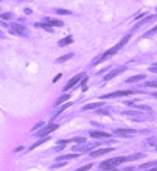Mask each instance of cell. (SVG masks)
<instances>
[{
  "label": "cell",
  "mask_w": 157,
  "mask_h": 171,
  "mask_svg": "<svg viewBox=\"0 0 157 171\" xmlns=\"http://www.w3.org/2000/svg\"><path fill=\"white\" fill-rule=\"evenodd\" d=\"M128 157H115V159H111V160H106V162L101 163V170H106V171H113L115 166H118L120 163L126 162Z\"/></svg>",
  "instance_id": "obj_1"
},
{
  "label": "cell",
  "mask_w": 157,
  "mask_h": 171,
  "mask_svg": "<svg viewBox=\"0 0 157 171\" xmlns=\"http://www.w3.org/2000/svg\"><path fill=\"white\" fill-rule=\"evenodd\" d=\"M129 37H131V34H128V36H126V37H125V39H123V41H121V42H120V44H117L115 47H112V48H111V50H109V51H106V53L103 55V56H101V59H100L98 62H101V61H106V59H108V58H111V56H113V55H115L117 51H118L120 48H121L123 45H125L126 42L129 41ZM95 64H96V62H95Z\"/></svg>",
  "instance_id": "obj_2"
},
{
  "label": "cell",
  "mask_w": 157,
  "mask_h": 171,
  "mask_svg": "<svg viewBox=\"0 0 157 171\" xmlns=\"http://www.w3.org/2000/svg\"><path fill=\"white\" fill-rule=\"evenodd\" d=\"M134 92L132 90H118V92H112V93H108L101 98H117V97H128V95H132Z\"/></svg>",
  "instance_id": "obj_3"
},
{
  "label": "cell",
  "mask_w": 157,
  "mask_h": 171,
  "mask_svg": "<svg viewBox=\"0 0 157 171\" xmlns=\"http://www.w3.org/2000/svg\"><path fill=\"white\" fill-rule=\"evenodd\" d=\"M113 134H117L120 137H132L135 134V131L134 129H115Z\"/></svg>",
  "instance_id": "obj_4"
},
{
  "label": "cell",
  "mask_w": 157,
  "mask_h": 171,
  "mask_svg": "<svg viewBox=\"0 0 157 171\" xmlns=\"http://www.w3.org/2000/svg\"><path fill=\"white\" fill-rule=\"evenodd\" d=\"M55 129H58V124H56V123H51V124H48L47 128H44L41 132H38V135H47V134L53 132Z\"/></svg>",
  "instance_id": "obj_5"
},
{
  "label": "cell",
  "mask_w": 157,
  "mask_h": 171,
  "mask_svg": "<svg viewBox=\"0 0 157 171\" xmlns=\"http://www.w3.org/2000/svg\"><path fill=\"white\" fill-rule=\"evenodd\" d=\"M112 149H113V148H101V149L92 151V153H90V156H92V157H100V156H103V154H108V153H111Z\"/></svg>",
  "instance_id": "obj_6"
},
{
  "label": "cell",
  "mask_w": 157,
  "mask_h": 171,
  "mask_svg": "<svg viewBox=\"0 0 157 171\" xmlns=\"http://www.w3.org/2000/svg\"><path fill=\"white\" fill-rule=\"evenodd\" d=\"M90 137H92V139H108L109 134L103 132V131H92V132H90Z\"/></svg>",
  "instance_id": "obj_7"
},
{
  "label": "cell",
  "mask_w": 157,
  "mask_h": 171,
  "mask_svg": "<svg viewBox=\"0 0 157 171\" xmlns=\"http://www.w3.org/2000/svg\"><path fill=\"white\" fill-rule=\"evenodd\" d=\"M79 80H81V75H76V76H73V78H72V80H70V81H69V83H67V85H65V87H64V90H65V92H67V90H69V89H72V87H73V85H75L76 83H78V81H79Z\"/></svg>",
  "instance_id": "obj_8"
},
{
  "label": "cell",
  "mask_w": 157,
  "mask_h": 171,
  "mask_svg": "<svg viewBox=\"0 0 157 171\" xmlns=\"http://www.w3.org/2000/svg\"><path fill=\"white\" fill-rule=\"evenodd\" d=\"M13 33H16V34H20V36H26V30L20 27V25H14V27L11 28Z\"/></svg>",
  "instance_id": "obj_9"
},
{
  "label": "cell",
  "mask_w": 157,
  "mask_h": 171,
  "mask_svg": "<svg viewBox=\"0 0 157 171\" xmlns=\"http://www.w3.org/2000/svg\"><path fill=\"white\" fill-rule=\"evenodd\" d=\"M103 106V101H100V103H90V104H86L84 107H82V110H90V109H98V107Z\"/></svg>",
  "instance_id": "obj_10"
},
{
  "label": "cell",
  "mask_w": 157,
  "mask_h": 171,
  "mask_svg": "<svg viewBox=\"0 0 157 171\" xmlns=\"http://www.w3.org/2000/svg\"><path fill=\"white\" fill-rule=\"evenodd\" d=\"M123 70H125V67H121V68H117V70L111 72V73H109V75H106V76H104V80H106V81L112 80L113 76H117V75H120V72H123Z\"/></svg>",
  "instance_id": "obj_11"
},
{
  "label": "cell",
  "mask_w": 157,
  "mask_h": 171,
  "mask_svg": "<svg viewBox=\"0 0 157 171\" xmlns=\"http://www.w3.org/2000/svg\"><path fill=\"white\" fill-rule=\"evenodd\" d=\"M145 78V75H137V76H131L128 78V83H137V81H142Z\"/></svg>",
  "instance_id": "obj_12"
},
{
  "label": "cell",
  "mask_w": 157,
  "mask_h": 171,
  "mask_svg": "<svg viewBox=\"0 0 157 171\" xmlns=\"http://www.w3.org/2000/svg\"><path fill=\"white\" fill-rule=\"evenodd\" d=\"M69 98H70V95H67V93H64V95H62V97H61V98H59V100H58V101H56V106H59V104H62V103H65V101H67V100H69Z\"/></svg>",
  "instance_id": "obj_13"
},
{
  "label": "cell",
  "mask_w": 157,
  "mask_h": 171,
  "mask_svg": "<svg viewBox=\"0 0 157 171\" xmlns=\"http://www.w3.org/2000/svg\"><path fill=\"white\" fill-rule=\"evenodd\" d=\"M45 25H48V27H61L62 22L61 20H48V24H45Z\"/></svg>",
  "instance_id": "obj_14"
},
{
  "label": "cell",
  "mask_w": 157,
  "mask_h": 171,
  "mask_svg": "<svg viewBox=\"0 0 157 171\" xmlns=\"http://www.w3.org/2000/svg\"><path fill=\"white\" fill-rule=\"evenodd\" d=\"M69 44H72V37H65L62 41H59V47H64V45H69Z\"/></svg>",
  "instance_id": "obj_15"
},
{
  "label": "cell",
  "mask_w": 157,
  "mask_h": 171,
  "mask_svg": "<svg viewBox=\"0 0 157 171\" xmlns=\"http://www.w3.org/2000/svg\"><path fill=\"white\" fill-rule=\"evenodd\" d=\"M75 157H78V154H67V156H62V157H59V160H69V159H75Z\"/></svg>",
  "instance_id": "obj_16"
},
{
  "label": "cell",
  "mask_w": 157,
  "mask_h": 171,
  "mask_svg": "<svg viewBox=\"0 0 157 171\" xmlns=\"http://www.w3.org/2000/svg\"><path fill=\"white\" fill-rule=\"evenodd\" d=\"M73 58V55L72 53H69V55H64V56H61L58 59V62H64V61H67V59H72Z\"/></svg>",
  "instance_id": "obj_17"
},
{
  "label": "cell",
  "mask_w": 157,
  "mask_h": 171,
  "mask_svg": "<svg viewBox=\"0 0 157 171\" xmlns=\"http://www.w3.org/2000/svg\"><path fill=\"white\" fill-rule=\"evenodd\" d=\"M90 168H92V163H87V165L81 166V168H78L76 171H87V170H90Z\"/></svg>",
  "instance_id": "obj_18"
},
{
  "label": "cell",
  "mask_w": 157,
  "mask_h": 171,
  "mask_svg": "<svg viewBox=\"0 0 157 171\" xmlns=\"http://www.w3.org/2000/svg\"><path fill=\"white\" fill-rule=\"evenodd\" d=\"M45 140H47V139H42V140H39V142H38V143H34V145H33V146H31V149H34V148H38V146H39V145H42V143H44V142H45Z\"/></svg>",
  "instance_id": "obj_19"
},
{
  "label": "cell",
  "mask_w": 157,
  "mask_h": 171,
  "mask_svg": "<svg viewBox=\"0 0 157 171\" xmlns=\"http://www.w3.org/2000/svg\"><path fill=\"white\" fill-rule=\"evenodd\" d=\"M146 85L148 87H157V83L156 81H149V83H146Z\"/></svg>",
  "instance_id": "obj_20"
},
{
  "label": "cell",
  "mask_w": 157,
  "mask_h": 171,
  "mask_svg": "<svg viewBox=\"0 0 157 171\" xmlns=\"http://www.w3.org/2000/svg\"><path fill=\"white\" fill-rule=\"evenodd\" d=\"M41 126H44V123H42V121H41V123H38V124H36V126H34V128H33V131H36V129H39V128H41Z\"/></svg>",
  "instance_id": "obj_21"
},
{
  "label": "cell",
  "mask_w": 157,
  "mask_h": 171,
  "mask_svg": "<svg viewBox=\"0 0 157 171\" xmlns=\"http://www.w3.org/2000/svg\"><path fill=\"white\" fill-rule=\"evenodd\" d=\"M58 12H59V14H69L67 9H58Z\"/></svg>",
  "instance_id": "obj_22"
},
{
  "label": "cell",
  "mask_w": 157,
  "mask_h": 171,
  "mask_svg": "<svg viewBox=\"0 0 157 171\" xmlns=\"http://www.w3.org/2000/svg\"><path fill=\"white\" fill-rule=\"evenodd\" d=\"M2 17H3V19H9V17H11V14H3Z\"/></svg>",
  "instance_id": "obj_23"
},
{
  "label": "cell",
  "mask_w": 157,
  "mask_h": 171,
  "mask_svg": "<svg viewBox=\"0 0 157 171\" xmlns=\"http://www.w3.org/2000/svg\"><path fill=\"white\" fill-rule=\"evenodd\" d=\"M154 97H156V98H157V92H156V93H154Z\"/></svg>",
  "instance_id": "obj_24"
}]
</instances>
